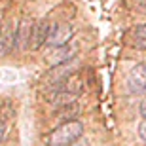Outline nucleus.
Masks as SVG:
<instances>
[{"instance_id": "nucleus-1", "label": "nucleus", "mask_w": 146, "mask_h": 146, "mask_svg": "<svg viewBox=\"0 0 146 146\" xmlns=\"http://www.w3.org/2000/svg\"><path fill=\"white\" fill-rule=\"evenodd\" d=\"M82 135H84V125H82V121H78V119L63 121L51 133L46 135V144L48 146H70L76 141H80Z\"/></svg>"}, {"instance_id": "nucleus-2", "label": "nucleus", "mask_w": 146, "mask_h": 146, "mask_svg": "<svg viewBox=\"0 0 146 146\" xmlns=\"http://www.w3.org/2000/svg\"><path fill=\"white\" fill-rule=\"evenodd\" d=\"M72 34H74V31L68 23H55L49 29V36L46 44L49 48H63L72 40Z\"/></svg>"}, {"instance_id": "nucleus-3", "label": "nucleus", "mask_w": 146, "mask_h": 146, "mask_svg": "<svg viewBox=\"0 0 146 146\" xmlns=\"http://www.w3.org/2000/svg\"><path fill=\"white\" fill-rule=\"evenodd\" d=\"M127 86L131 93L146 95V65H135L131 68L127 76Z\"/></svg>"}, {"instance_id": "nucleus-4", "label": "nucleus", "mask_w": 146, "mask_h": 146, "mask_svg": "<svg viewBox=\"0 0 146 146\" xmlns=\"http://www.w3.org/2000/svg\"><path fill=\"white\" fill-rule=\"evenodd\" d=\"M33 27L34 21L29 17H23L15 31V46L19 49H29L31 48V36H33Z\"/></svg>"}, {"instance_id": "nucleus-5", "label": "nucleus", "mask_w": 146, "mask_h": 146, "mask_svg": "<svg viewBox=\"0 0 146 146\" xmlns=\"http://www.w3.org/2000/svg\"><path fill=\"white\" fill-rule=\"evenodd\" d=\"M49 29H51V23L48 19H40V21L34 23L33 36H31V49H40L44 44L48 42Z\"/></svg>"}, {"instance_id": "nucleus-6", "label": "nucleus", "mask_w": 146, "mask_h": 146, "mask_svg": "<svg viewBox=\"0 0 146 146\" xmlns=\"http://www.w3.org/2000/svg\"><path fill=\"white\" fill-rule=\"evenodd\" d=\"M76 49L78 48H76V46H70V44H66L63 48H53V53L48 57L51 66H59V65H63V63H66V61H72V57L76 55Z\"/></svg>"}, {"instance_id": "nucleus-7", "label": "nucleus", "mask_w": 146, "mask_h": 146, "mask_svg": "<svg viewBox=\"0 0 146 146\" xmlns=\"http://www.w3.org/2000/svg\"><path fill=\"white\" fill-rule=\"evenodd\" d=\"M15 31H17V25L15 29L11 27L10 31H4L0 33V57H4L15 48Z\"/></svg>"}, {"instance_id": "nucleus-8", "label": "nucleus", "mask_w": 146, "mask_h": 146, "mask_svg": "<svg viewBox=\"0 0 146 146\" xmlns=\"http://www.w3.org/2000/svg\"><path fill=\"white\" fill-rule=\"evenodd\" d=\"M133 44L139 49H146V23L144 25H139L133 31Z\"/></svg>"}, {"instance_id": "nucleus-9", "label": "nucleus", "mask_w": 146, "mask_h": 146, "mask_svg": "<svg viewBox=\"0 0 146 146\" xmlns=\"http://www.w3.org/2000/svg\"><path fill=\"white\" fill-rule=\"evenodd\" d=\"M139 137H141L142 141L146 142V118L141 121V125H139Z\"/></svg>"}, {"instance_id": "nucleus-10", "label": "nucleus", "mask_w": 146, "mask_h": 146, "mask_svg": "<svg viewBox=\"0 0 146 146\" xmlns=\"http://www.w3.org/2000/svg\"><path fill=\"white\" fill-rule=\"evenodd\" d=\"M6 131H8V127H6L4 121H0V142L6 139Z\"/></svg>"}, {"instance_id": "nucleus-11", "label": "nucleus", "mask_w": 146, "mask_h": 146, "mask_svg": "<svg viewBox=\"0 0 146 146\" xmlns=\"http://www.w3.org/2000/svg\"><path fill=\"white\" fill-rule=\"evenodd\" d=\"M141 114L146 118V97L142 99V103H141Z\"/></svg>"}, {"instance_id": "nucleus-12", "label": "nucleus", "mask_w": 146, "mask_h": 146, "mask_svg": "<svg viewBox=\"0 0 146 146\" xmlns=\"http://www.w3.org/2000/svg\"><path fill=\"white\" fill-rule=\"evenodd\" d=\"M137 4L141 6L142 10H146V0H137Z\"/></svg>"}, {"instance_id": "nucleus-13", "label": "nucleus", "mask_w": 146, "mask_h": 146, "mask_svg": "<svg viewBox=\"0 0 146 146\" xmlns=\"http://www.w3.org/2000/svg\"><path fill=\"white\" fill-rule=\"evenodd\" d=\"M70 146H87V144H86V142H84V141L80 139V141H76L74 144H70Z\"/></svg>"}, {"instance_id": "nucleus-14", "label": "nucleus", "mask_w": 146, "mask_h": 146, "mask_svg": "<svg viewBox=\"0 0 146 146\" xmlns=\"http://www.w3.org/2000/svg\"><path fill=\"white\" fill-rule=\"evenodd\" d=\"M0 33H2V27H0Z\"/></svg>"}]
</instances>
